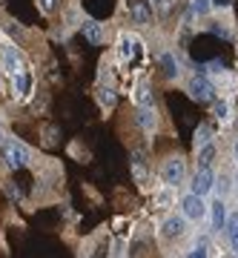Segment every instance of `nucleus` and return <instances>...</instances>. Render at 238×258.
<instances>
[{
  "instance_id": "f257e3e1",
  "label": "nucleus",
  "mask_w": 238,
  "mask_h": 258,
  "mask_svg": "<svg viewBox=\"0 0 238 258\" xmlns=\"http://www.w3.org/2000/svg\"><path fill=\"white\" fill-rule=\"evenodd\" d=\"M3 161H6L12 170H20V167H26V164L32 161V152H29V146H23L20 141H9V143L3 146Z\"/></svg>"
},
{
  "instance_id": "f03ea898",
  "label": "nucleus",
  "mask_w": 238,
  "mask_h": 258,
  "mask_svg": "<svg viewBox=\"0 0 238 258\" xmlns=\"http://www.w3.org/2000/svg\"><path fill=\"white\" fill-rule=\"evenodd\" d=\"M189 98L198 103H207L215 98V89H212V84L209 81H204V78H192L189 81Z\"/></svg>"
},
{
  "instance_id": "7ed1b4c3",
  "label": "nucleus",
  "mask_w": 238,
  "mask_h": 258,
  "mask_svg": "<svg viewBox=\"0 0 238 258\" xmlns=\"http://www.w3.org/2000/svg\"><path fill=\"white\" fill-rule=\"evenodd\" d=\"M212 184H215L212 170H209V167H201V170L195 172V178H192V192H195V195H207V192L212 189Z\"/></svg>"
},
{
  "instance_id": "20e7f679",
  "label": "nucleus",
  "mask_w": 238,
  "mask_h": 258,
  "mask_svg": "<svg viewBox=\"0 0 238 258\" xmlns=\"http://www.w3.org/2000/svg\"><path fill=\"white\" fill-rule=\"evenodd\" d=\"M181 178H184V161L181 158H170L164 164V181L170 187H175V184H181Z\"/></svg>"
},
{
  "instance_id": "39448f33",
  "label": "nucleus",
  "mask_w": 238,
  "mask_h": 258,
  "mask_svg": "<svg viewBox=\"0 0 238 258\" xmlns=\"http://www.w3.org/2000/svg\"><path fill=\"white\" fill-rule=\"evenodd\" d=\"M181 206H184V215H187V218H195V221H198V218L204 215V201H201V195H195V192H189L187 198L181 201Z\"/></svg>"
},
{
  "instance_id": "423d86ee",
  "label": "nucleus",
  "mask_w": 238,
  "mask_h": 258,
  "mask_svg": "<svg viewBox=\"0 0 238 258\" xmlns=\"http://www.w3.org/2000/svg\"><path fill=\"white\" fill-rule=\"evenodd\" d=\"M81 32H84V37L92 46H101L103 43V26L98 20H84V23H81Z\"/></svg>"
},
{
  "instance_id": "0eeeda50",
  "label": "nucleus",
  "mask_w": 238,
  "mask_h": 258,
  "mask_svg": "<svg viewBox=\"0 0 238 258\" xmlns=\"http://www.w3.org/2000/svg\"><path fill=\"white\" fill-rule=\"evenodd\" d=\"M129 15H132V20H135L138 26H147V23L152 20L149 0H135V3H132V9H129Z\"/></svg>"
},
{
  "instance_id": "6e6552de",
  "label": "nucleus",
  "mask_w": 238,
  "mask_h": 258,
  "mask_svg": "<svg viewBox=\"0 0 238 258\" xmlns=\"http://www.w3.org/2000/svg\"><path fill=\"white\" fill-rule=\"evenodd\" d=\"M0 60H3V69L9 72V75H17L20 72V55H17L12 46H3V52H0Z\"/></svg>"
},
{
  "instance_id": "1a4fd4ad",
  "label": "nucleus",
  "mask_w": 238,
  "mask_h": 258,
  "mask_svg": "<svg viewBox=\"0 0 238 258\" xmlns=\"http://www.w3.org/2000/svg\"><path fill=\"white\" fill-rule=\"evenodd\" d=\"M135 120H138V126H141L144 132H149V129H155V123H158V115H155L152 106H141L138 115H135Z\"/></svg>"
},
{
  "instance_id": "9d476101",
  "label": "nucleus",
  "mask_w": 238,
  "mask_h": 258,
  "mask_svg": "<svg viewBox=\"0 0 238 258\" xmlns=\"http://www.w3.org/2000/svg\"><path fill=\"white\" fill-rule=\"evenodd\" d=\"M12 81H15V92L23 98V95H29V89H32V75L26 72V69H20L17 75H12Z\"/></svg>"
},
{
  "instance_id": "9b49d317",
  "label": "nucleus",
  "mask_w": 238,
  "mask_h": 258,
  "mask_svg": "<svg viewBox=\"0 0 238 258\" xmlns=\"http://www.w3.org/2000/svg\"><path fill=\"white\" fill-rule=\"evenodd\" d=\"M181 232H184V218L172 215V218H167V221H164V235H167V238H178Z\"/></svg>"
},
{
  "instance_id": "f8f14e48",
  "label": "nucleus",
  "mask_w": 238,
  "mask_h": 258,
  "mask_svg": "<svg viewBox=\"0 0 238 258\" xmlns=\"http://www.w3.org/2000/svg\"><path fill=\"white\" fill-rule=\"evenodd\" d=\"M161 72H164L167 78H178V72H181V69H178V60L172 57L170 52H164V55H161Z\"/></svg>"
},
{
  "instance_id": "ddd939ff",
  "label": "nucleus",
  "mask_w": 238,
  "mask_h": 258,
  "mask_svg": "<svg viewBox=\"0 0 238 258\" xmlns=\"http://www.w3.org/2000/svg\"><path fill=\"white\" fill-rule=\"evenodd\" d=\"M135 101H138V106H152V84H138V89H135Z\"/></svg>"
},
{
  "instance_id": "4468645a",
  "label": "nucleus",
  "mask_w": 238,
  "mask_h": 258,
  "mask_svg": "<svg viewBox=\"0 0 238 258\" xmlns=\"http://www.w3.org/2000/svg\"><path fill=\"white\" fill-rule=\"evenodd\" d=\"M227 227V206L221 201L212 204V229H224Z\"/></svg>"
},
{
  "instance_id": "2eb2a0df",
  "label": "nucleus",
  "mask_w": 238,
  "mask_h": 258,
  "mask_svg": "<svg viewBox=\"0 0 238 258\" xmlns=\"http://www.w3.org/2000/svg\"><path fill=\"white\" fill-rule=\"evenodd\" d=\"M98 103H101L103 109H112V106H115V92H112V86H101V89H98Z\"/></svg>"
},
{
  "instance_id": "dca6fc26",
  "label": "nucleus",
  "mask_w": 238,
  "mask_h": 258,
  "mask_svg": "<svg viewBox=\"0 0 238 258\" xmlns=\"http://www.w3.org/2000/svg\"><path fill=\"white\" fill-rule=\"evenodd\" d=\"M212 155H215V146H209V143H207L204 149H201V155H198V167H209Z\"/></svg>"
},
{
  "instance_id": "f3484780",
  "label": "nucleus",
  "mask_w": 238,
  "mask_h": 258,
  "mask_svg": "<svg viewBox=\"0 0 238 258\" xmlns=\"http://www.w3.org/2000/svg\"><path fill=\"white\" fill-rule=\"evenodd\" d=\"M120 57H123V60H129V57H132V37H120Z\"/></svg>"
},
{
  "instance_id": "a211bd4d",
  "label": "nucleus",
  "mask_w": 238,
  "mask_h": 258,
  "mask_svg": "<svg viewBox=\"0 0 238 258\" xmlns=\"http://www.w3.org/2000/svg\"><path fill=\"white\" fill-rule=\"evenodd\" d=\"M37 9H40L43 15H52V12L58 9V0H37Z\"/></svg>"
},
{
  "instance_id": "6ab92c4d",
  "label": "nucleus",
  "mask_w": 238,
  "mask_h": 258,
  "mask_svg": "<svg viewBox=\"0 0 238 258\" xmlns=\"http://www.w3.org/2000/svg\"><path fill=\"white\" fill-rule=\"evenodd\" d=\"M192 9H195L198 15H207V12L212 9V3H209V0H192Z\"/></svg>"
},
{
  "instance_id": "aec40b11",
  "label": "nucleus",
  "mask_w": 238,
  "mask_h": 258,
  "mask_svg": "<svg viewBox=\"0 0 238 258\" xmlns=\"http://www.w3.org/2000/svg\"><path fill=\"white\" fill-rule=\"evenodd\" d=\"M3 192H6V195H9L12 201H17V198H20V192H17V187L12 184V181H9V184H3Z\"/></svg>"
},
{
  "instance_id": "412c9836",
  "label": "nucleus",
  "mask_w": 238,
  "mask_h": 258,
  "mask_svg": "<svg viewBox=\"0 0 238 258\" xmlns=\"http://www.w3.org/2000/svg\"><path fill=\"white\" fill-rule=\"evenodd\" d=\"M227 232H233V229H238V212H233V215H227V227H224Z\"/></svg>"
},
{
  "instance_id": "4be33fe9",
  "label": "nucleus",
  "mask_w": 238,
  "mask_h": 258,
  "mask_svg": "<svg viewBox=\"0 0 238 258\" xmlns=\"http://www.w3.org/2000/svg\"><path fill=\"white\" fill-rule=\"evenodd\" d=\"M207 141H209V126H201L195 135V143H207Z\"/></svg>"
},
{
  "instance_id": "5701e85b",
  "label": "nucleus",
  "mask_w": 238,
  "mask_h": 258,
  "mask_svg": "<svg viewBox=\"0 0 238 258\" xmlns=\"http://www.w3.org/2000/svg\"><path fill=\"white\" fill-rule=\"evenodd\" d=\"M6 32H9V34H15V37H20V34H23V32H20V26H17V23H12V20L6 23Z\"/></svg>"
},
{
  "instance_id": "b1692460",
  "label": "nucleus",
  "mask_w": 238,
  "mask_h": 258,
  "mask_svg": "<svg viewBox=\"0 0 238 258\" xmlns=\"http://www.w3.org/2000/svg\"><path fill=\"white\" fill-rule=\"evenodd\" d=\"M187 258H207V250H204V247H195V250H189Z\"/></svg>"
},
{
  "instance_id": "393cba45",
  "label": "nucleus",
  "mask_w": 238,
  "mask_h": 258,
  "mask_svg": "<svg viewBox=\"0 0 238 258\" xmlns=\"http://www.w3.org/2000/svg\"><path fill=\"white\" fill-rule=\"evenodd\" d=\"M215 115H218V118H224V115H227V103H224V101L215 103Z\"/></svg>"
},
{
  "instance_id": "a878e982",
  "label": "nucleus",
  "mask_w": 238,
  "mask_h": 258,
  "mask_svg": "<svg viewBox=\"0 0 238 258\" xmlns=\"http://www.w3.org/2000/svg\"><path fill=\"white\" fill-rule=\"evenodd\" d=\"M230 244H233V250L238 253V229H233V232H230Z\"/></svg>"
},
{
  "instance_id": "bb28decb",
  "label": "nucleus",
  "mask_w": 238,
  "mask_h": 258,
  "mask_svg": "<svg viewBox=\"0 0 238 258\" xmlns=\"http://www.w3.org/2000/svg\"><path fill=\"white\" fill-rule=\"evenodd\" d=\"M233 0H212V6H230Z\"/></svg>"
},
{
  "instance_id": "cd10ccee",
  "label": "nucleus",
  "mask_w": 238,
  "mask_h": 258,
  "mask_svg": "<svg viewBox=\"0 0 238 258\" xmlns=\"http://www.w3.org/2000/svg\"><path fill=\"white\" fill-rule=\"evenodd\" d=\"M149 3H161V0H149Z\"/></svg>"
},
{
  "instance_id": "c85d7f7f",
  "label": "nucleus",
  "mask_w": 238,
  "mask_h": 258,
  "mask_svg": "<svg viewBox=\"0 0 238 258\" xmlns=\"http://www.w3.org/2000/svg\"><path fill=\"white\" fill-rule=\"evenodd\" d=\"M0 141H3V129H0Z\"/></svg>"
},
{
  "instance_id": "c756f323",
  "label": "nucleus",
  "mask_w": 238,
  "mask_h": 258,
  "mask_svg": "<svg viewBox=\"0 0 238 258\" xmlns=\"http://www.w3.org/2000/svg\"><path fill=\"white\" fill-rule=\"evenodd\" d=\"M236 155H238V143H236Z\"/></svg>"
},
{
  "instance_id": "7c9ffc66",
  "label": "nucleus",
  "mask_w": 238,
  "mask_h": 258,
  "mask_svg": "<svg viewBox=\"0 0 238 258\" xmlns=\"http://www.w3.org/2000/svg\"><path fill=\"white\" fill-rule=\"evenodd\" d=\"M0 3H3V0H0Z\"/></svg>"
}]
</instances>
